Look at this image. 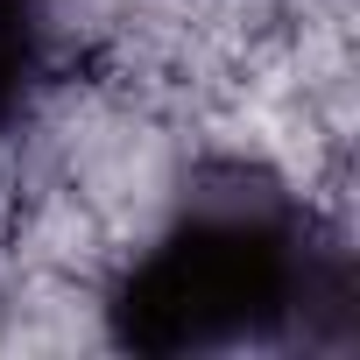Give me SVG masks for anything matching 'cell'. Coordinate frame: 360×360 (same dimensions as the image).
<instances>
[{
    "label": "cell",
    "instance_id": "obj_1",
    "mask_svg": "<svg viewBox=\"0 0 360 360\" xmlns=\"http://www.w3.org/2000/svg\"><path fill=\"white\" fill-rule=\"evenodd\" d=\"M318 304H346V269L311 219L269 184L191 191L113 283L106 325L134 353H233L297 332Z\"/></svg>",
    "mask_w": 360,
    "mask_h": 360
},
{
    "label": "cell",
    "instance_id": "obj_2",
    "mask_svg": "<svg viewBox=\"0 0 360 360\" xmlns=\"http://www.w3.org/2000/svg\"><path fill=\"white\" fill-rule=\"evenodd\" d=\"M50 78V0H0V134H15Z\"/></svg>",
    "mask_w": 360,
    "mask_h": 360
}]
</instances>
